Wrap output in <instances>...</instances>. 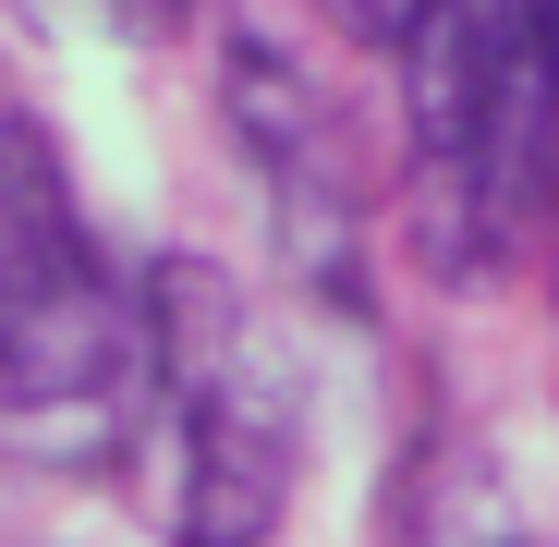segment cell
<instances>
[{
	"label": "cell",
	"instance_id": "1",
	"mask_svg": "<svg viewBox=\"0 0 559 547\" xmlns=\"http://www.w3.org/2000/svg\"><path fill=\"white\" fill-rule=\"evenodd\" d=\"M305 365L280 317L219 255L146 267V414H134V511L158 547H267L305 499Z\"/></svg>",
	"mask_w": 559,
	"mask_h": 547
},
{
	"label": "cell",
	"instance_id": "2",
	"mask_svg": "<svg viewBox=\"0 0 559 547\" xmlns=\"http://www.w3.org/2000/svg\"><path fill=\"white\" fill-rule=\"evenodd\" d=\"M402 61V219L438 281H487L547 231L559 0H426Z\"/></svg>",
	"mask_w": 559,
	"mask_h": 547
},
{
	"label": "cell",
	"instance_id": "3",
	"mask_svg": "<svg viewBox=\"0 0 559 547\" xmlns=\"http://www.w3.org/2000/svg\"><path fill=\"white\" fill-rule=\"evenodd\" d=\"M134 414H146V281L110 267V243H85L0 305V463L61 487L122 475Z\"/></svg>",
	"mask_w": 559,
	"mask_h": 547
},
{
	"label": "cell",
	"instance_id": "4",
	"mask_svg": "<svg viewBox=\"0 0 559 547\" xmlns=\"http://www.w3.org/2000/svg\"><path fill=\"white\" fill-rule=\"evenodd\" d=\"M219 122H231V158L255 170L280 267L329 305H365V134L329 98V73L293 37L231 25L219 37Z\"/></svg>",
	"mask_w": 559,
	"mask_h": 547
},
{
	"label": "cell",
	"instance_id": "5",
	"mask_svg": "<svg viewBox=\"0 0 559 547\" xmlns=\"http://www.w3.org/2000/svg\"><path fill=\"white\" fill-rule=\"evenodd\" d=\"M85 243L98 231H85V207H73V170H61L49 122L0 110V305H13L25 281H49L61 255H85Z\"/></svg>",
	"mask_w": 559,
	"mask_h": 547
},
{
	"label": "cell",
	"instance_id": "6",
	"mask_svg": "<svg viewBox=\"0 0 559 547\" xmlns=\"http://www.w3.org/2000/svg\"><path fill=\"white\" fill-rule=\"evenodd\" d=\"M13 13L49 37V49H170L182 25H195V0H13Z\"/></svg>",
	"mask_w": 559,
	"mask_h": 547
},
{
	"label": "cell",
	"instance_id": "7",
	"mask_svg": "<svg viewBox=\"0 0 559 547\" xmlns=\"http://www.w3.org/2000/svg\"><path fill=\"white\" fill-rule=\"evenodd\" d=\"M305 13H317L329 37H353V49H402V37L426 25V0H305Z\"/></svg>",
	"mask_w": 559,
	"mask_h": 547
},
{
	"label": "cell",
	"instance_id": "8",
	"mask_svg": "<svg viewBox=\"0 0 559 547\" xmlns=\"http://www.w3.org/2000/svg\"><path fill=\"white\" fill-rule=\"evenodd\" d=\"M414 547H511V535L475 511V487H426V511H414Z\"/></svg>",
	"mask_w": 559,
	"mask_h": 547
},
{
	"label": "cell",
	"instance_id": "9",
	"mask_svg": "<svg viewBox=\"0 0 559 547\" xmlns=\"http://www.w3.org/2000/svg\"><path fill=\"white\" fill-rule=\"evenodd\" d=\"M547 317H559V243H547Z\"/></svg>",
	"mask_w": 559,
	"mask_h": 547
}]
</instances>
